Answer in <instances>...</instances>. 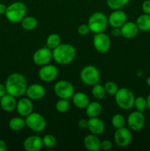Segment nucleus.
Returning <instances> with one entry per match:
<instances>
[{
    "mask_svg": "<svg viewBox=\"0 0 150 151\" xmlns=\"http://www.w3.org/2000/svg\"><path fill=\"white\" fill-rule=\"evenodd\" d=\"M7 94L15 97H20L26 94L27 88V81L22 74L15 72L7 77L5 82Z\"/></svg>",
    "mask_w": 150,
    "mask_h": 151,
    "instance_id": "nucleus-1",
    "label": "nucleus"
},
{
    "mask_svg": "<svg viewBox=\"0 0 150 151\" xmlns=\"http://www.w3.org/2000/svg\"><path fill=\"white\" fill-rule=\"evenodd\" d=\"M52 57L54 61L58 64H69L76 57V50L71 44H60L52 50Z\"/></svg>",
    "mask_w": 150,
    "mask_h": 151,
    "instance_id": "nucleus-2",
    "label": "nucleus"
},
{
    "mask_svg": "<svg viewBox=\"0 0 150 151\" xmlns=\"http://www.w3.org/2000/svg\"><path fill=\"white\" fill-rule=\"evenodd\" d=\"M27 7L21 1H15L7 6L5 16L7 20L13 24L19 23L26 16Z\"/></svg>",
    "mask_w": 150,
    "mask_h": 151,
    "instance_id": "nucleus-3",
    "label": "nucleus"
},
{
    "mask_svg": "<svg viewBox=\"0 0 150 151\" xmlns=\"http://www.w3.org/2000/svg\"><path fill=\"white\" fill-rule=\"evenodd\" d=\"M114 96L115 101L120 109L123 110H129L134 106L135 97L133 92L129 88H119Z\"/></svg>",
    "mask_w": 150,
    "mask_h": 151,
    "instance_id": "nucleus-4",
    "label": "nucleus"
},
{
    "mask_svg": "<svg viewBox=\"0 0 150 151\" xmlns=\"http://www.w3.org/2000/svg\"><path fill=\"white\" fill-rule=\"evenodd\" d=\"M108 17L101 12H96L88 19V25L94 33L104 32L108 26Z\"/></svg>",
    "mask_w": 150,
    "mask_h": 151,
    "instance_id": "nucleus-5",
    "label": "nucleus"
},
{
    "mask_svg": "<svg viewBox=\"0 0 150 151\" xmlns=\"http://www.w3.org/2000/svg\"><path fill=\"white\" fill-rule=\"evenodd\" d=\"M26 125L32 131L42 132L46 128V120L43 115L37 112H32L25 119Z\"/></svg>",
    "mask_w": 150,
    "mask_h": 151,
    "instance_id": "nucleus-6",
    "label": "nucleus"
},
{
    "mask_svg": "<svg viewBox=\"0 0 150 151\" xmlns=\"http://www.w3.org/2000/svg\"><path fill=\"white\" fill-rule=\"evenodd\" d=\"M80 79L83 83L93 86L99 81L100 72L96 66L88 65L81 70Z\"/></svg>",
    "mask_w": 150,
    "mask_h": 151,
    "instance_id": "nucleus-7",
    "label": "nucleus"
},
{
    "mask_svg": "<svg viewBox=\"0 0 150 151\" xmlns=\"http://www.w3.org/2000/svg\"><path fill=\"white\" fill-rule=\"evenodd\" d=\"M54 92L60 99L69 100L74 94V87L68 81H59L54 84Z\"/></svg>",
    "mask_w": 150,
    "mask_h": 151,
    "instance_id": "nucleus-8",
    "label": "nucleus"
},
{
    "mask_svg": "<svg viewBox=\"0 0 150 151\" xmlns=\"http://www.w3.org/2000/svg\"><path fill=\"white\" fill-rule=\"evenodd\" d=\"M128 127L134 131H139L144 128L146 123V118L144 112L135 111L131 112L126 119Z\"/></svg>",
    "mask_w": 150,
    "mask_h": 151,
    "instance_id": "nucleus-9",
    "label": "nucleus"
},
{
    "mask_svg": "<svg viewBox=\"0 0 150 151\" xmlns=\"http://www.w3.org/2000/svg\"><path fill=\"white\" fill-rule=\"evenodd\" d=\"M93 44L98 52L106 53L110 50L111 47V41L107 34L104 32L95 33L93 39Z\"/></svg>",
    "mask_w": 150,
    "mask_h": 151,
    "instance_id": "nucleus-10",
    "label": "nucleus"
},
{
    "mask_svg": "<svg viewBox=\"0 0 150 151\" xmlns=\"http://www.w3.org/2000/svg\"><path fill=\"white\" fill-rule=\"evenodd\" d=\"M132 136L130 130L122 127L116 129L114 133V141L120 147H126L132 142Z\"/></svg>",
    "mask_w": 150,
    "mask_h": 151,
    "instance_id": "nucleus-11",
    "label": "nucleus"
},
{
    "mask_svg": "<svg viewBox=\"0 0 150 151\" xmlns=\"http://www.w3.org/2000/svg\"><path fill=\"white\" fill-rule=\"evenodd\" d=\"M52 58V51L47 47L37 50L32 57L34 63L41 66L49 63Z\"/></svg>",
    "mask_w": 150,
    "mask_h": 151,
    "instance_id": "nucleus-12",
    "label": "nucleus"
},
{
    "mask_svg": "<svg viewBox=\"0 0 150 151\" xmlns=\"http://www.w3.org/2000/svg\"><path fill=\"white\" fill-rule=\"evenodd\" d=\"M58 69L54 65L46 64L41 66L38 72V76L40 79L46 83L52 82L57 78Z\"/></svg>",
    "mask_w": 150,
    "mask_h": 151,
    "instance_id": "nucleus-13",
    "label": "nucleus"
},
{
    "mask_svg": "<svg viewBox=\"0 0 150 151\" xmlns=\"http://www.w3.org/2000/svg\"><path fill=\"white\" fill-rule=\"evenodd\" d=\"M126 22L127 16L121 9L114 10L108 17V23L112 27H121Z\"/></svg>",
    "mask_w": 150,
    "mask_h": 151,
    "instance_id": "nucleus-14",
    "label": "nucleus"
},
{
    "mask_svg": "<svg viewBox=\"0 0 150 151\" xmlns=\"http://www.w3.org/2000/svg\"><path fill=\"white\" fill-rule=\"evenodd\" d=\"M44 146L43 139L40 136L32 135L26 137L23 142V147L26 151H39Z\"/></svg>",
    "mask_w": 150,
    "mask_h": 151,
    "instance_id": "nucleus-15",
    "label": "nucleus"
},
{
    "mask_svg": "<svg viewBox=\"0 0 150 151\" xmlns=\"http://www.w3.org/2000/svg\"><path fill=\"white\" fill-rule=\"evenodd\" d=\"M34 106L32 100L28 97H23L21 98L19 101H17L16 105V111L20 116H25L33 112Z\"/></svg>",
    "mask_w": 150,
    "mask_h": 151,
    "instance_id": "nucleus-16",
    "label": "nucleus"
},
{
    "mask_svg": "<svg viewBox=\"0 0 150 151\" xmlns=\"http://www.w3.org/2000/svg\"><path fill=\"white\" fill-rule=\"evenodd\" d=\"M28 98L32 100H39L42 99L46 94V89L42 85L38 83L28 86L26 91Z\"/></svg>",
    "mask_w": 150,
    "mask_h": 151,
    "instance_id": "nucleus-17",
    "label": "nucleus"
},
{
    "mask_svg": "<svg viewBox=\"0 0 150 151\" xmlns=\"http://www.w3.org/2000/svg\"><path fill=\"white\" fill-rule=\"evenodd\" d=\"M88 129L90 132L95 135H101L105 130V125L101 119L97 117H91L88 119Z\"/></svg>",
    "mask_w": 150,
    "mask_h": 151,
    "instance_id": "nucleus-18",
    "label": "nucleus"
},
{
    "mask_svg": "<svg viewBox=\"0 0 150 151\" xmlns=\"http://www.w3.org/2000/svg\"><path fill=\"white\" fill-rule=\"evenodd\" d=\"M121 35L126 39H132L138 35L139 29L136 23L133 22H126L121 27Z\"/></svg>",
    "mask_w": 150,
    "mask_h": 151,
    "instance_id": "nucleus-19",
    "label": "nucleus"
},
{
    "mask_svg": "<svg viewBox=\"0 0 150 151\" xmlns=\"http://www.w3.org/2000/svg\"><path fill=\"white\" fill-rule=\"evenodd\" d=\"M84 146L89 151H99L101 150V140L95 134H89L85 137Z\"/></svg>",
    "mask_w": 150,
    "mask_h": 151,
    "instance_id": "nucleus-20",
    "label": "nucleus"
},
{
    "mask_svg": "<svg viewBox=\"0 0 150 151\" xmlns=\"http://www.w3.org/2000/svg\"><path fill=\"white\" fill-rule=\"evenodd\" d=\"M16 97L10 95L9 94H6L0 98V106L1 109L6 112H12L16 109Z\"/></svg>",
    "mask_w": 150,
    "mask_h": 151,
    "instance_id": "nucleus-21",
    "label": "nucleus"
},
{
    "mask_svg": "<svg viewBox=\"0 0 150 151\" xmlns=\"http://www.w3.org/2000/svg\"><path fill=\"white\" fill-rule=\"evenodd\" d=\"M71 99L72 102H73V104L76 108L80 109H85L90 103L88 96L85 93L81 92V91L74 93V95L72 96Z\"/></svg>",
    "mask_w": 150,
    "mask_h": 151,
    "instance_id": "nucleus-22",
    "label": "nucleus"
},
{
    "mask_svg": "<svg viewBox=\"0 0 150 151\" xmlns=\"http://www.w3.org/2000/svg\"><path fill=\"white\" fill-rule=\"evenodd\" d=\"M102 111V107L99 102H90L89 104L85 108V112L89 118L97 117L100 115Z\"/></svg>",
    "mask_w": 150,
    "mask_h": 151,
    "instance_id": "nucleus-23",
    "label": "nucleus"
},
{
    "mask_svg": "<svg viewBox=\"0 0 150 151\" xmlns=\"http://www.w3.org/2000/svg\"><path fill=\"white\" fill-rule=\"evenodd\" d=\"M135 23L139 30L143 32L150 31V15L146 13L141 15L137 18Z\"/></svg>",
    "mask_w": 150,
    "mask_h": 151,
    "instance_id": "nucleus-24",
    "label": "nucleus"
},
{
    "mask_svg": "<svg viewBox=\"0 0 150 151\" xmlns=\"http://www.w3.org/2000/svg\"><path fill=\"white\" fill-rule=\"evenodd\" d=\"M21 24L25 30H32L38 26V20L34 16H25L21 22Z\"/></svg>",
    "mask_w": 150,
    "mask_h": 151,
    "instance_id": "nucleus-25",
    "label": "nucleus"
},
{
    "mask_svg": "<svg viewBox=\"0 0 150 151\" xmlns=\"http://www.w3.org/2000/svg\"><path fill=\"white\" fill-rule=\"evenodd\" d=\"M26 125L25 119L22 117L16 116L9 121V128L13 131H19L23 129Z\"/></svg>",
    "mask_w": 150,
    "mask_h": 151,
    "instance_id": "nucleus-26",
    "label": "nucleus"
},
{
    "mask_svg": "<svg viewBox=\"0 0 150 151\" xmlns=\"http://www.w3.org/2000/svg\"><path fill=\"white\" fill-rule=\"evenodd\" d=\"M46 47L50 50H54L61 44V38L60 35L56 33H51L47 37Z\"/></svg>",
    "mask_w": 150,
    "mask_h": 151,
    "instance_id": "nucleus-27",
    "label": "nucleus"
},
{
    "mask_svg": "<svg viewBox=\"0 0 150 151\" xmlns=\"http://www.w3.org/2000/svg\"><path fill=\"white\" fill-rule=\"evenodd\" d=\"M91 92H92V95L94 96V98L99 100L104 99L105 95L107 94L105 89H104V87L101 86V84H99V83L93 86Z\"/></svg>",
    "mask_w": 150,
    "mask_h": 151,
    "instance_id": "nucleus-28",
    "label": "nucleus"
},
{
    "mask_svg": "<svg viewBox=\"0 0 150 151\" xmlns=\"http://www.w3.org/2000/svg\"><path fill=\"white\" fill-rule=\"evenodd\" d=\"M130 0H106L107 6L112 10H119L121 9L128 4Z\"/></svg>",
    "mask_w": 150,
    "mask_h": 151,
    "instance_id": "nucleus-29",
    "label": "nucleus"
},
{
    "mask_svg": "<svg viewBox=\"0 0 150 151\" xmlns=\"http://www.w3.org/2000/svg\"><path fill=\"white\" fill-rule=\"evenodd\" d=\"M137 111L141 112H144L148 107H147L146 98L140 96V97H135V102H134V106Z\"/></svg>",
    "mask_w": 150,
    "mask_h": 151,
    "instance_id": "nucleus-30",
    "label": "nucleus"
},
{
    "mask_svg": "<svg viewBox=\"0 0 150 151\" xmlns=\"http://www.w3.org/2000/svg\"><path fill=\"white\" fill-rule=\"evenodd\" d=\"M125 122H126V120H125L124 116L121 114H116L113 115L111 119L112 125L116 129L124 127Z\"/></svg>",
    "mask_w": 150,
    "mask_h": 151,
    "instance_id": "nucleus-31",
    "label": "nucleus"
},
{
    "mask_svg": "<svg viewBox=\"0 0 150 151\" xmlns=\"http://www.w3.org/2000/svg\"><path fill=\"white\" fill-rule=\"evenodd\" d=\"M70 108V102L67 99H60L56 103L55 109L59 113H66L69 110Z\"/></svg>",
    "mask_w": 150,
    "mask_h": 151,
    "instance_id": "nucleus-32",
    "label": "nucleus"
},
{
    "mask_svg": "<svg viewBox=\"0 0 150 151\" xmlns=\"http://www.w3.org/2000/svg\"><path fill=\"white\" fill-rule=\"evenodd\" d=\"M43 144L47 148H53L57 145V139L51 134H46L42 138Z\"/></svg>",
    "mask_w": 150,
    "mask_h": 151,
    "instance_id": "nucleus-33",
    "label": "nucleus"
},
{
    "mask_svg": "<svg viewBox=\"0 0 150 151\" xmlns=\"http://www.w3.org/2000/svg\"><path fill=\"white\" fill-rule=\"evenodd\" d=\"M106 94L109 95H115L119 90L118 85L113 81H108L104 86Z\"/></svg>",
    "mask_w": 150,
    "mask_h": 151,
    "instance_id": "nucleus-34",
    "label": "nucleus"
},
{
    "mask_svg": "<svg viewBox=\"0 0 150 151\" xmlns=\"http://www.w3.org/2000/svg\"><path fill=\"white\" fill-rule=\"evenodd\" d=\"M77 32L79 35H86L90 33L91 32V29H90L89 26L88 25V24H82L79 25L78 27Z\"/></svg>",
    "mask_w": 150,
    "mask_h": 151,
    "instance_id": "nucleus-35",
    "label": "nucleus"
},
{
    "mask_svg": "<svg viewBox=\"0 0 150 151\" xmlns=\"http://www.w3.org/2000/svg\"><path fill=\"white\" fill-rule=\"evenodd\" d=\"M113 147V143L110 140H103L101 141V149L103 150H110Z\"/></svg>",
    "mask_w": 150,
    "mask_h": 151,
    "instance_id": "nucleus-36",
    "label": "nucleus"
},
{
    "mask_svg": "<svg viewBox=\"0 0 150 151\" xmlns=\"http://www.w3.org/2000/svg\"><path fill=\"white\" fill-rule=\"evenodd\" d=\"M141 8L144 13L150 15V0H145L142 3Z\"/></svg>",
    "mask_w": 150,
    "mask_h": 151,
    "instance_id": "nucleus-37",
    "label": "nucleus"
},
{
    "mask_svg": "<svg viewBox=\"0 0 150 151\" xmlns=\"http://www.w3.org/2000/svg\"><path fill=\"white\" fill-rule=\"evenodd\" d=\"M78 127L81 129L88 128V120L85 119H79V122H78Z\"/></svg>",
    "mask_w": 150,
    "mask_h": 151,
    "instance_id": "nucleus-38",
    "label": "nucleus"
},
{
    "mask_svg": "<svg viewBox=\"0 0 150 151\" xmlns=\"http://www.w3.org/2000/svg\"><path fill=\"white\" fill-rule=\"evenodd\" d=\"M111 35L113 37H119L121 35V27H113V29L111 30Z\"/></svg>",
    "mask_w": 150,
    "mask_h": 151,
    "instance_id": "nucleus-39",
    "label": "nucleus"
},
{
    "mask_svg": "<svg viewBox=\"0 0 150 151\" xmlns=\"http://www.w3.org/2000/svg\"><path fill=\"white\" fill-rule=\"evenodd\" d=\"M7 93V89H6L5 85L2 83H0V98L2 97L3 96L5 95Z\"/></svg>",
    "mask_w": 150,
    "mask_h": 151,
    "instance_id": "nucleus-40",
    "label": "nucleus"
},
{
    "mask_svg": "<svg viewBox=\"0 0 150 151\" xmlns=\"http://www.w3.org/2000/svg\"><path fill=\"white\" fill-rule=\"evenodd\" d=\"M7 150V145L5 141L0 139V151H6Z\"/></svg>",
    "mask_w": 150,
    "mask_h": 151,
    "instance_id": "nucleus-41",
    "label": "nucleus"
},
{
    "mask_svg": "<svg viewBox=\"0 0 150 151\" xmlns=\"http://www.w3.org/2000/svg\"><path fill=\"white\" fill-rule=\"evenodd\" d=\"M7 6H6L5 4H3V3H0V14L3 15L5 14L6 10H7Z\"/></svg>",
    "mask_w": 150,
    "mask_h": 151,
    "instance_id": "nucleus-42",
    "label": "nucleus"
},
{
    "mask_svg": "<svg viewBox=\"0 0 150 151\" xmlns=\"http://www.w3.org/2000/svg\"><path fill=\"white\" fill-rule=\"evenodd\" d=\"M146 101H147V107H148V109L150 110V94L147 96Z\"/></svg>",
    "mask_w": 150,
    "mask_h": 151,
    "instance_id": "nucleus-43",
    "label": "nucleus"
},
{
    "mask_svg": "<svg viewBox=\"0 0 150 151\" xmlns=\"http://www.w3.org/2000/svg\"><path fill=\"white\" fill-rule=\"evenodd\" d=\"M146 82L147 86H148L149 87H150V77H149V78H147L146 81Z\"/></svg>",
    "mask_w": 150,
    "mask_h": 151,
    "instance_id": "nucleus-44",
    "label": "nucleus"
}]
</instances>
